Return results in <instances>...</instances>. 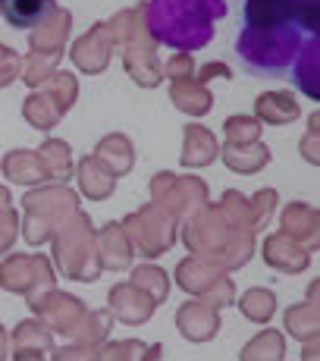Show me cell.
I'll list each match as a JSON object with an SVG mask.
<instances>
[{"label":"cell","instance_id":"cell-1","mask_svg":"<svg viewBox=\"0 0 320 361\" xmlns=\"http://www.w3.org/2000/svg\"><path fill=\"white\" fill-rule=\"evenodd\" d=\"M317 44V0H242L235 54L245 73L289 79L314 98Z\"/></svg>","mask_w":320,"mask_h":361},{"label":"cell","instance_id":"cell-2","mask_svg":"<svg viewBox=\"0 0 320 361\" xmlns=\"http://www.w3.org/2000/svg\"><path fill=\"white\" fill-rule=\"evenodd\" d=\"M226 16V0H151L148 29L166 47L201 51Z\"/></svg>","mask_w":320,"mask_h":361}]
</instances>
